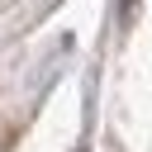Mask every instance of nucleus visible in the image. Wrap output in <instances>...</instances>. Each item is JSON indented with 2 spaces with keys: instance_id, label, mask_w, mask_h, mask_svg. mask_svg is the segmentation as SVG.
I'll use <instances>...</instances> for the list:
<instances>
[]
</instances>
